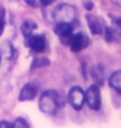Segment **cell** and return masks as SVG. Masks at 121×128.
Instances as JSON below:
<instances>
[{
	"label": "cell",
	"mask_w": 121,
	"mask_h": 128,
	"mask_svg": "<svg viewBox=\"0 0 121 128\" xmlns=\"http://www.w3.org/2000/svg\"><path fill=\"white\" fill-rule=\"evenodd\" d=\"M64 104V100L62 97L55 90H47L40 96L39 100V108L43 112L54 115L59 111V108L62 107Z\"/></svg>",
	"instance_id": "cell-1"
},
{
	"label": "cell",
	"mask_w": 121,
	"mask_h": 128,
	"mask_svg": "<svg viewBox=\"0 0 121 128\" xmlns=\"http://www.w3.org/2000/svg\"><path fill=\"white\" fill-rule=\"evenodd\" d=\"M86 102L91 110H98L102 106V96H100V89L96 84L90 85L86 90Z\"/></svg>",
	"instance_id": "cell-2"
},
{
	"label": "cell",
	"mask_w": 121,
	"mask_h": 128,
	"mask_svg": "<svg viewBox=\"0 0 121 128\" xmlns=\"http://www.w3.org/2000/svg\"><path fill=\"white\" fill-rule=\"evenodd\" d=\"M55 20L57 21V24L60 22H66V24H70V21L76 17V10H74L73 7L66 4H61L55 9L54 13Z\"/></svg>",
	"instance_id": "cell-3"
},
{
	"label": "cell",
	"mask_w": 121,
	"mask_h": 128,
	"mask_svg": "<svg viewBox=\"0 0 121 128\" xmlns=\"http://www.w3.org/2000/svg\"><path fill=\"white\" fill-rule=\"evenodd\" d=\"M86 101V93L79 86H73L68 93V102L74 110H81Z\"/></svg>",
	"instance_id": "cell-4"
},
{
	"label": "cell",
	"mask_w": 121,
	"mask_h": 128,
	"mask_svg": "<svg viewBox=\"0 0 121 128\" xmlns=\"http://www.w3.org/2000/svg\"><path fill=\"white\" fill-rule=\"evenodd\" d=\"M87 43H89V38L86 37L83 33L74 34V36L70 38V40H69V46H70L73 52L81 51L82 48H85L86 46H87Z\"/></svg>",
	"instance_id": "cell-5"
},
{
	"label": "cell",
	"mask_w": 121,
	"mask_h": 128,
	"mask_svg": "<svg viewBox=\"0 0 121 128\" xmlns=\"http://www.w3.org/2000/svg\"><path fill=\"white\" fill-rule=\"evenodd\" d=\"M37 94H38V86L33 82H29V84L22 86L20 96H18V100L20 101H31L35 98Z\"/></svg>",
	"instance_id": "cell-6"
},
{
	"label": "cell",
	"mask_w": 121,
	"mask_h": 128,
	"mask_svg": "<svg viewBox=\"0 0 121 128\" xmlns=\"http://www.w3.org/2000/svg\"><path fill=\"white\" fill-rule=\"evenodd\" d=\"M27 46L35 52H42L46 48V39L43 36H31L27 38Z\"/></svg>",
	"instance_id": "cell-7"
},
{
	"label": "cell",
	"mask_w": 121,
	"mask_h": 128,
	"mask_svg": "<svg viewBox=\"0 0 121 128\" xmlns=\"http://www.w3.org/2000/svg\"><path fill=\"white\" fill-rule=\"evenodd\" d=\"M55 33L61 38H69L70 39L73 36V26L70 24H66V22H60V24H56L55 26Z\"/></svg>",
	"instance_id": "cell-8"
},
{
	"label": "cell",
	"mask_w": 121,
	"mask_h": 128,
	"mask_svg": "<svg viewBox=\"0 0 121 128\" xmlns=\"http://www.w3.org/2000/svg\"><path fill=\"white\" fill-rule=\"evenodd\" d=\"M86 21H87L89 28H90V30H91V33H93L94 36H99V34L103 33V26L100 24V21L98 20L95 16L87 14L86 16Z\"/></svg>",
	"instance_id": "cell-9"
},
{
	"label": "cell",
	"mask_w": 121,
	"mask_h": 128,
	"mask_svg": "<svg viewBox=\"0 0 121 128\" xmlns=\"http://www.w3.org/2000/svg\"><path fill=\"white\" fill-rule=\"evenodd\" d=\"M109 85L116 92L121 93V71H115L111 76H109Z\"/></svg>",
	"instance_id": "cell-10"
},
{
	"label": "cell",
	"mask_w": 121,
	"mask_h": 128,
	"mask_svg": "<svg viewBox=\"0 0 121 128\" xmlns=\"http://www.w3.org/2000/svg\"><path fill=\"white\" fill-rule=\"evenodd\" d=\"M35 29H37V24L30 21V20H26L25 22H22V25H21V32L26 38H30L31 36H34L33 33Z\"/></svg>",
	"instance_id": "cell-11"
},
{
	"label": "cell",
	"mask_w": 121,
	"mask_h": 128,
	"mask_svg": "<svg viewBox=\"0 0 121 128\" xmlns=\"http://www.w3.org/2000/svg\"><path fill=\"white\" fill-rule=\"evenodd\" d=\"M91 74H93L94 81H96V82H99V84H102L103 80H104V72H103L100 66H95L93 68V71H91Z\"/></svg>",
	"instance_id": "cell-12"
},
{
	"label": "cell",
	"mask_w": 121,
	"mask_h": 128,
	"mask_svg": "<svg viewBox=\"0 0 121 128\" xmlns=\"http://www.w3.org/2000/svg\"><path fill=\"white\" fill-rule=\"evenodd\" d=\"M13 128H30V127L24 118H17L13 123Z\"/></svg>",
	"instance_id": "cell-13"
},
{
	"label": "cell",
	"mask_w": 121,
	"mask_h": 128,
	"mask_svg": "<svg viewBox=\"0 0 121 128\" xmlns=\"http://www.w3.org/2000/svg\"><path fill=\"white\" fill-rule=\"evenodd\" d=\"M50 62L47 58H42V59H37L33 63V67H39V66H48Z\"/></svg>",
	"instance_id": "cell-14"
},
{
	"label": "cell",
	"mask_w": 121,
	"mask_h": 128,
	"mask_svg": "<svg viewBox=\"0 0 121 128\" xmlns=\"http://www.w3.org/2000/svg\"><path fill=\"white\" fill-rule=\"evenodd\" d=\"M0 128H13V124L7 120H1L0 122Z\"/></svg>",
	"instance_id": "cell-15"
},
{
	"label": "cell",
	"mask_w": 121,
	"mask_h": 128,
	"mask_svg": "<svg viewBox=\"0 0 121 128\" xmlns=\"http://www.w3.org/2000/svg\"><path fill=\"white\" fill-rule=\"evenodd\" d=\"M3 30H4V14L3 12H0V36L3 34Z\"/></svg>",
	"instance_id": "cell-16"
},
{
	"label": "cell",
	"mask_w": 121,
	"mask_h": 128,
	"mask_svg": "<svg viewBox=\"0 0 121 128\" xmlns=\"http://www.w3.org/2000/svg\"><path fill=\"white\" fill-rule=\"evenodd\" d=\"M83 5H85V8L87 9V10H90V9H93L94 3L93 2H83Z\"/></svg>",
	"instance_id": "cell-17"
},
{
	"label": "cell",
	"mask_w": 121,
	"mask_h": 128,
	"mask_svg": "<svg viewBox=\"0 0 121 128\" xmlns=\"http://www.w3.org/2000/svg\"><path fill=\"white\" fill-rule=\"evenodd\" d=\"M115 22H116V24L119 25V28L121 29V18H115Z\"/></svg>",
	"instance_id": "cell-18"
},
{
	"label": "cell",
	"mask_w": 121,
	"mask_h": 128,
	"mask_svg": "<svg viewBox=\"0 0 121 128\" xmlns=\"http://www.w3.org/2000/svg\"><path fill=\"white\" fill-rule=\"evenodd\" d=\"M0 62H1V58H0Z\"/></svg>",
	"instance_id": "cell-19"
}]
</instances>
